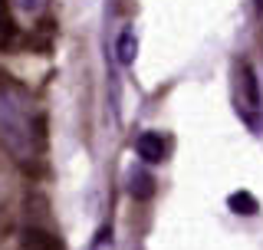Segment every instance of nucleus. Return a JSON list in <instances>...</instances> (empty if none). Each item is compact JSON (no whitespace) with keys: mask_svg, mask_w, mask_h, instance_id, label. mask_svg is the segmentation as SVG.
Listing matches in <instances>:
<instances>
[{"mask_svg":"<svg viewBox=\"0 0 263 250\" xmlns=\"http://www.w3.org/2000/svg\"><path fill=\"white\" fill-rule=\"evenodd\" d=\"M0 145L20 165L36 155V125H33L30 96L16 82L0 79Z\"/></svg>","mask_w":263,"mask_h":250,"instance_id":"nucleus-1","label":"nucleus"},{"mask_svg":"<svg viewBox=\"0 0 263 250\" xmlns=\"http://www.w3.org/2000/svg\"><path fill=\"white\" fill-rule=\"evenodd\" d=\"M234 102H237V115L250 125L253 132L263 129V96H260V82L253 66L240 60L237 63V82H234Z\"/></svg>","mask_w":263,"mask_h":250,"instance_id":"nucleus-2","label":"nucleus"},{"mask_svg":"<svg viewBox=\"0 0 263 250\" xmlns=\"http://www.w3.org/2000/svg\"><path fill=\"white\" fill-rule=\"evenodd\" d=\"M135 152L145 165H158V162H164V141L158 132H142L135 138Z\"/></svg>","mask_w":263,"mask_h":250,"instance_id":"nucleus-3","label":"nucleus"},{"mask_svg":"<svg viewBox=\"0 0 263 250\" xmlns=\"http://www.w3.org/2000/svg\"><path fill=\"white\" fill-rule=\"evenodd\" d=\"M128 194L135 198V201H148V198L155 194V178L148 171H142V168L132 171L128 174Z\"/></svg>","mask_w":263,"mask_h":250,"instance_id":"nucleus-4","label":"nucleus"},{"mask_svg":"<svg viewBox=\"0 0 263 250\" xmlns=\"http://www.w3.org/2000/svg\"><path fill=\"white\" fill-rule=\"evenodd\" d=\"M135 53H138L135 30H122L119 33V43H115V60H119L122 66H132V63H135Z\"/></svg>","mask_w":263,"mask_h":250,"instance_id":"nucleus-5","label":"nucleus"},{"mask_svg":"<svg viewBox=\"0 0 263 250\" xmlns=\"http://www.w3.org/2000/svg\"><path fill=\"white\" fill-rule=\"evenodd\" d=\"M227 207L234 214H240V218H253V214L260 211V201L250 194V191H234V194L227 198Z\"/></svg>","mask_w":263,"mask_h":250,"instance_id":"nucleus-6","label":"nucleus"},{"mask_svg":"<svg viewBox=\"0 0 263 250\" xmlns=\"http://www.w3.org/2000/svg\"><path fill=\"white\" fill-rule=\"evenodd\" d=\"M20 250H63L60 244H56V237H49L46 230H27L23 234V240H20Z\"/></svg>","mask_w":263,"mask_h":250,"instance_id":"nucleus-7","label":"nucleus"},{"mask_svg":"<svg viewBox=\"0 0 263 250\" xmlns=\"http://www.w3.org/2000/svg\"><path fill=\"white\" fill-rule=\"evenodd\" d=\"M10 4H13V10L23 13V16H40V13L46 10L49 0H10Z\"/></svg>","mask_w":263,"mask_h":250,"instance_id":"nucleus-8","label":"nucleus"},{"mask_svg":"<svg viewBox=\"0 0 263 250\" xmlns=\"http://www.w3.org/2000/svg\"><path fill=\"white\" fill-rule=\"evenodd\" d=\"M257 10H260V13H263V0H257Z\"/></svg>","mask_w":263,"mask_h":250,"instance_id":"nucleus-9","label":"nucleus"}]
</instances>
